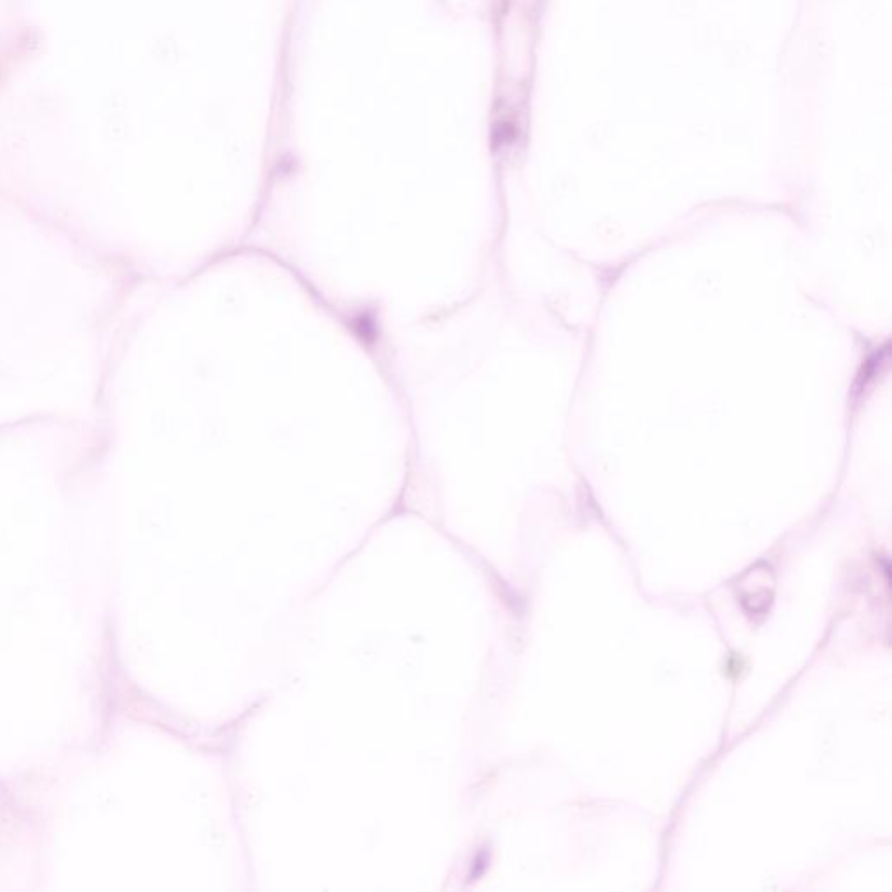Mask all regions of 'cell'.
<instances>
[{"label":"cell","mask_w":892,"mask_h":892,"mask_svg":"<svg viewBox=\"0 0 892 892\" xmlns=\"http://www.w3.org/2000/svg\"><path fill=\"white\" fill-rule=\"evenodd\" d=\"M739 603L750 615H765L776 595V574L767 561H758L736 582Z\"/></svg>","instance_id":"1"}]
</instances>
